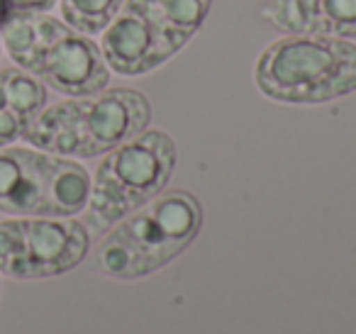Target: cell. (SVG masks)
<instances>
[{
  "label": "cell",
  "mask_w": 356,
  "mask_h": 334,
  "mask_svg": "<svg viewBox=\"0 0 356 334\" xmlns=\"http://www.w3.org/2000/svg\"><path fill=\"white\" fill-rule=\"evenodd\" d=\"M0 290H3V285H0Z\"/></svg>",
  "instance_id": "16"
},
{
  "label": "cell",
  "mask_w": 356,
  "mask_h": 334,
  "mask_svg": "<svg viewBox=\"0 0 356 334\" xmlns=\"http://www.w3.org/2000/svg\"><path fill=\"white\" fill-rule=\"evenodd\" d=\"M47 108V86L20 66L0 69V149L22 139Z\"/></svg>",
  "instance_id": "9"
},
{
  "label": "cell",
  "mask_w": 356,
  "mask_h": 334,
  "mask_svg": "<svg viewBox=\"0 0 356 334\" xmlns=\"http://www.w3.org/2000/svg\"><path fill=\"white\" fill-rule=\"evenodd\" d=\"M90 176L69 157L30 147L0 149V212L15 217H74L86 210Z\"/></svg>",
  "instance_id": "6"
},
{
  "label": "cell",
  "mask_w": 356,
  "mask_h": 334,
  "mask_svg": "<svg viewBox=\"0 0 356 334\" xmlns=\"http://www.w3.org/2000/svg\"><path fill=\"white\" fill-rule=\"evenodd\" d=\"M90 232L71 217H13L0 222V273L20 280L54 278L86 259Z\"/></svg>",
  "instance_id": "7"
},
{
  "label": "cell",
  "mask_w": 356,
  "mask_h": 334,
  "mask_svg": "<svg viewBox=\"0 0 356 334\" xmlns=\"http://www.w3.org/2000/svg\"><path fill=\"white\" fill-rule=\"evenodd\" d=\"M213 0H124V8L147 17L181 49L203 27Z\"/></svg>",
  "instance_id": "10"
},
{
  "label": "cell",
  "mask_w": 356,
  "mask_h": 334,
  "mask_svg": "<svg viewBox=\"0 0 356 334\" xmlns=\"http://www.w3.org/2000/svg\"><path fill=\"white\" fill-rule=\"evenodd\" d=\"M8 15H10V13H8V3L0 0V32H3V22H6ZM0 51H3V40H0Z\"/></svg>",
  "instance_id": "15"
},
{
  "label": "cell",
  "mask_w": 356,
  "mask_h": 334,
  "mask_svg": "<svg viewBox=\"0 0 356 334\" xmlns=\"http://www.w3.org/2000/svg\"><path fill=\"white\" fill-rule=\"evenodd\" d=\"M315 35L354 40L356 0H315Z\"/></svg>",
  "instance_id": "13"
},
{
  "label": "cell",
  "mask_w": 356,
  "mask_h": 334,
  "mask_svg": "<svg viewBox=\"0 0 356 334\" xmlns=\"http://www.w3.org/2000/svg\"><path fill=\"white\" fill-rule=\"evenodd\" d=\"M259 15L286 35H315V0H266Z\"/></svg>",
  "instance_id": "12"
},
{
  "label": "cell",
  "mask_w": 356,
  "mask_h": 334,
  "mask_svg": "<svg viewBox=\"0 0 356 334\" xmlns=\"http://www.w3.org/2000/svg\"><path fill=\"white\" fill-rule=\"evenodd\" d=\"M254 84L266 98L317 105L356 90V45L327 35H286L254 64Z\"/></svg>",
  "instance_id": "4"
},
{
  "label": "cell",
  "mask_w": 356,
  "mask_h": 334,
  "mask_svg": "<svg viewBox=\"0 0 356 334\" xmlns=\"http://www.w3.org/2000/svg\"><path fill=\"white\" fill-rule=\"evenodd\" d=\"M100 51L110 71L120 76H142L173 59L181 47L144 15L122 6L103 30Z\"/></svg>",
  "instance_id": "8"
},
{
  "label": "cell",
  "mask_w": 356,
  "mask_h": 334,
  "mask_svg": "<svg viewBox=\"0 0 356 334\" xmlns=\"http://www.w3.org/2000/svg\"><path fill=\"white\" fill-rule=\"evenodd\" d=\"M173 168L176 144L161 129H144L142 134L110 149L90 181L83 225L90 234H105L122 217L163 193Z\"/></svg>",
  "instance_id": "5"
},
{
  "label": "cell",
  "mask_w": 356,
  "mask_h": 334,
  "mask_svg": "<svg viewBox=\"0 0 356 334\" xmlns=\"http://www.w3.org/2000/svg\"><path fill=\"white\" fill-rule=\"evenodd\" d=\"M124 0H59L61 15L71 30L81 35H103V30L122 10Z\"/></svg>",
  "instance_id": "11"
},
{
  "label": "cell",
  "mask_w": 356,
  "mask_h": 334,
  "mask_svg": "<svg viewBox=\"0 0 356 334\" xmlns=\"http://www.w3.org/2000/svg\"><path fill=\"white\" fill-rule=\"evenodd\" d=\"M203 227V207L188 191L159 193L129 212L100 241L93 269L115 280H134L156 273L184 254Z\"/></svg>",
  "instance_id": "1"
},
{
  "label": "cell",
  "mask_w": 356,
  "mask_h": 334,
  "mask_svg": "<svg viewBox=\"0 0 356 334\" xmlns=\"http://www.w3.org/2000/svg\"><path fill=\"white\" fill-rule=\"evenodd\" d=\"M152 103L134 88H103L44 108L27 132L30 147L69 159L108 154L147 129Z\"/></svg>",
  "instance_id": "2"
},
{
  "label": "cell",
  "mask_w": 356,
  "mask_h": 334,
  "mask_svg": "<svg viewBox=\"0 0 356 334\" xmlns=\"http://www.w3.org/2000/svg\"><path fill=\"white\" fill-rule=\"evenodd\" d=\"M0 40L15 66L56 93L81 98L110 84V69L100 47L47 13H10Z\"/></svg>",
  "instance_id": "3"
},
{
  "label": "cell",
  "mask_w": 356,
  "mask_h": 334,
  "mask_svg": "<svg viewBox=\"0 0 356 334\" xmlns=\"http://www.w3.org/2000/svg\"><path fill=\"white\" fill-rule=\"evenodd\" d=\"M8 13H49L56 0H6Z\"/></svg>",
  "instance_id": "14"
}]
</instances>
